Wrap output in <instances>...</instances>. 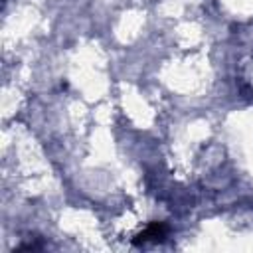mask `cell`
Masks as SVG:
<instances>
[{
    "label": "cell",
    "mask_w": 253,
    "mask_h": 253,
    "mask_svg": "<svg viewBox=\"0 0 253 253\" xmlns=\"http://www.w3.org/2000/svg\"><path fill=\"white\" fill-rule=\"evenodd\" d=\"M166 225L164 223H152V225H148L140 235H138V239H136V243H146V241H160V239H164V235H166Z\"/></svg>",
    "instance_id": "1"
}]
</instances>
